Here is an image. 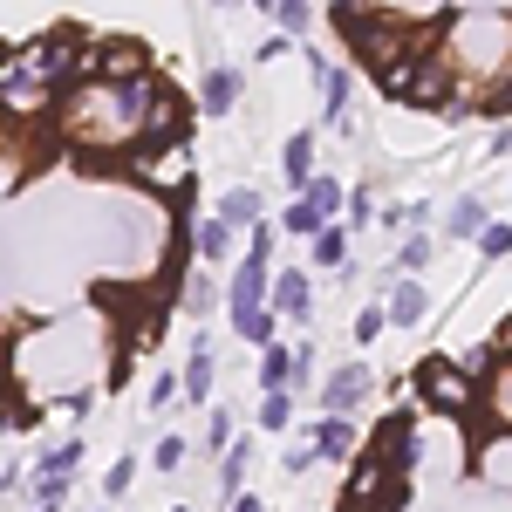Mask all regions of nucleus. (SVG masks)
I'll use <instances>...</instances> for the list:
<instances>
[{
    "label": "nucleus",
    "mask_w": 512,
    "mask_h": 512,
    "mask_svg": "<svg viewBox=\"0 0 512 512\" xmlns=\"http://www.w3.org/2000/svg\"><path fill=\"white\" fill-rule=\"evenodd\" d=\"M403 103H417V110H444V103H451V62H444V55H417V76H410V96H403Z\"/></svg>",
    "instance_id": "6"
},
{
    "label": "nucleus",
    "mask_w": 512,
    "mask_h": 512,
    "mask_svg": "<svg viewBox=\"0 0 512 512\" xmlns=\"http://www.w3.org/2000/svg\"><path fill=\"white\" fill-rule=\"evenodd\" d=\"M267 14H274L280 41H294V35H308V28H315V7H308V0H274Z\"/></svg>",
    "instance_id": "17"
},
{
    "label": "nucleus",
    "mask_w": 512,
    "mask_h": 512,
    "mask_svg": "<svg viewBox=\"0 0 512 512\" xmlns=\"http://www.w3.org/2000/svg\"><path fill=\"white\" fill-rule=\"evenodd\" d=\"M417 396H424L431 410H444V417H465V424L485 410V383H472V376H465L458 362H444V355L417 362Z\"/></svg>",
    "instance_id": "2"
},
{
    "label": "nucleus",
    "mask_w": 512,
    "mask_h": 512,
    "mask_svg": "<svg viewBox=\"0 0 512 512\" xmlns=\"http://www.w3.org/2000/svg\"><path fill=\"white\" fill-rule=\"evenodd\" d=\"M424 315H431V294H424L417 280H396V287H390V308H383V321H390V328H410V321H424Z\"/></svg>",
    "instance_id": "10"
},
{
    "label": "nucleus",
    "mask_w": 512,
    "mask_h": 512,
    "mask_svg": "<svg viewBox=\"0 0 512 512\" xmlns=\"http://www.w3.org/2000/svg\"><path fill=\"white\" fill-rule=\"evenodd\" d=\"M178 390H185V403H205V396H212V349H205V342L192 349V369H185Z\"/></svg>",
    "instance_id": "21"
},
{
    "label": "nucleus",
    "mask_w": 512,
    "mask_h": 512,
    "mask_svg": "<svg viewBox=\"0 0 512 512\" xmlns=\"http://www.w3.org/2000/svg\"><path fill=\"white\" fill-rule=\"evenodd\" d=\"M444 233H451V239H478V233H485V205H478V198H458Z\"/></svg>",
    "instance_id": "23"
},
{
    "label": "nucleus",
    "mask_w": 512,
    "mask_h": 512,
    "mask_svg": "<svg viewBox=\"0 0 512 512\" xmlns=\"http://www.w3.org/2000/svg\"><path fill=\"white\" fill-rule=\"evenodd\" d=\"M383 472H390V465H383V451H362V458H355V472H349V492H342V506L369 512V499L383 492Z\"/></svg>",
    "instance_id": "9"
},
{
    "label": "nucleus",
    "mask_w": 512,
    "mask_h": 512,
    "mask_svg": "<svg viewBox=\"0 0 512 512\" xmlns=\"http://www.w3.org/2000/svg\"><path fill=\"white\" fill-rule=\"evenodd\" d=\"M280 178L294 185V192H308L315 185V137L301 130V137H287V151H280Z\"/></svg>",
    "instance_id": "11"
},
{
    "label": "nucleus",
    "mask_w": 512,
    "mask_h": 512,
    "mask_svg": "<svg viewBox=\"0 0 512 512\" xmlns=\"http://www.w3.org/2000/svg\"><path fill=\"white\" fill-rule=\"evenodd\" d=\"M246 219H260V192H246V185H239V192H226L219 198V226H246Z\"/></svg>",
    "instance_id": "22"
},
{
    "label": "nucleus",
    "mask_w": 512,
    "mask_h": 512,
    "mask_svg": "<svg viewBox=\"0 0 512 512\" xmlns=\"http://www.w3.org/2000/svg\"><path fill=\"white\" fill-rule=\"evenodd\" d=\"M342 512H355V506H342Z\"/></svg>",
    "instance_id": "40"
},
{
    "label": "nucleus",
    "mask_w": 512,
    "mask_h": 512,
    "mask_svg": "<svg viewBox=\"0 0 512 512\" xmlns=\"http://www.w3.org/2000/svg\"><path fill=\"white\" fill-rule=\"evenodd\" d=\"M192 253L219 267V260L233 253V226H219V219H205V226H192Z\"/></svg>",
    "instance_id": "15"
},
{
    "label": "nucleus",
    "mask_w": 512,
    "mask_h": 512,
    "mask_svg": "<svg viewBox=\"0 0 512 512\" xmlns=\"http://www.w3.org/2000/svg\"><path fill=\"white\" fill-rule=\"evenodd\" d=\"M178 396H185V390H178V376H171V369H164L158 383H151V410H171V403H178Z\"/></svg>",
    "instance_id": "32"
},
{
    "label": "nucleus",
    "mask_w": 512,
    "mask_h": 512,
    "mask_svg": "<svg viewBox=\"0 0 512 512\" xmlns=\"http://www.w3.org/2000/svg\"><path fill=\"white\" fill-rule=\"evenodd\" d=\"M151 465H158V472H178V465H185V437H164L158 451H151Z\"/></svg>",
    "instance_id": "31"
},
{
    "label": "nucleus",
    "mask_w": 512,
    "mask_h": 512,
    "mask_svg": "<svg viewBox=\"0 0 512 512\" xmlns=\"http://www.w3.org/2000/svg\"><path fill=\"white\" fill-rule=\"evenodd\" d=\"M171 512H192V506H171Z\"/></svg>",
    "instance_id": "39"
},
{
    "label": "nucleus",
    "mask_w": 512,
    "mask_h": 512,
    "mask_svg": "<svg viewBox=\"0 0 512 512\" xmlns=\"http://www.w3.org/2000/svg\"><path fill=\"white\" fill-rule=\"evenodd\" d=\"M301 205H308V212H315L321 226H335V212H349V192H342V185H335V178H321V171H315V185H308V192H301Z\"/></svg>",
    "instance_id": "14"
},
{
    "label": "nucleus",
    "mask_w": 512,
    "mask_h": 512,
    "mask_svg": "<svg viewBox=\"0 0 512 512\" xmlns=\"http://www.w3.org/2000/svg\"><path fill=\"white\" fill-rule=\"evenodd\" d=\"M369 212H376V205H369V192H349V219H355V226H369Z\"/></svg>",
    "instance_id": "37"
},
{
    "label": "nucleus",
    "mask_w": 512,
    "mask_h": 512,
    "mask_svg": "<svg viewBox=\"0 0 512 512\" xmlns=\"http://www.w3.org/2000/svg\"><path fill=\"white\" fill-rule=\"evenodd\" d=\"M403 506H410V478H403V472H383V492L369 499V512H403Z\"/></svg>",
    "instance_id": "25"
},
{
    "label": "nucleus",
    "mask_w": 512,
    "mask_h": 512,
    "mask_svg": "<svg viewBox=\"0 0 512 512\" xmlns=\"http://www.w3.org/2000/svg\"><path fill=\"white\" fill-rule=\"evenodd\" d=\"M308 253H315V267H328V274H335V267L349 260V226H321V233L308 239Z\"/></svg>",
    "instance_id": "16"
},
{
    "label": "nucleus",
    "mask_w": 512,
    "mask_h": 512,
    "mask_svg": "<svg viewBox=\"0 0 512 512\" xmlns=\"http://www.w3.org/2000/svg\"><path fill=\"white\" fill-rule=\"evenodd\" d=\"M233 512H267V506H260V499H246V492H239V499H233Z\"/></svg>",
    "instance_id": "38"
},
{
    "label": "nucleus",
    "mask_w": 512,
    "mask_h": 512,
    "mask_svg": "<svg viewBox=\"0 0 512 512\" xmlns=\"http://www.w3.org/2000/svg\"><path fill=\"white\" fill-rule=\"evenodd\" d=\"M383 219H390V226H424V219H431V212H424V205H390V212H383Z\"/></svg>",
    "instance_id": "35"
},
{
    "label": "nucleus",
    "mask_w": 512,
    "mask_h": 512,
    "mask_svg": "<svg viewBox=\"0 0 512 512\" xmlns=\"http://www.w3.org/2000/svg\"><path fill=\"white\" fill-rule=\"evenodd\" d=\"M246 465H253V444H226V458H219V485H226V499H239V485H246Z\"/></svg>",
    "instance_id": "20"
},
{
    "label": "nucleus",
    "mask_w": 512,
    "mask_h": 512,
    "mask_svg": "<svg viewBox=\"0 0 512 512\" xmlns=\"http://www.w3.org/2000/svg\"><path fill=\"white\" fill-rule=\"evenodd\" d=\"M233 103H239V69H205V82H198V110L205 117H233Z\"/></svg>",
    "instance_id": "8"
},
{
    "label": "nucleus",
    "mask_w": 512,
    "mask_h": 512,
    "mask_svg": "<svg viewBox=\"0 0 512 512\" xmlns=\"http://www.w3.org/2000/svg\"><path fill=\"white\" fill-rule=\"evenodd\" d=\"M355 451V424L349 417H321V424H308V437H301V458L315 465V458H349Z\"/></svg>",
    "instance_id": "7"
},
{
    "label": "nucleus",
    "mask_w": 512,
    "mask_h": 512,
    "mask_svg": "<svg viewBox=\"0 0 512 512\" xmlns=\"http://www.w3.org/2000/svg\"><path fill=\"white\" fill-rule=\"evenodd\" d=\"M158 89H164V76H144V82H130V89L76 82V89L62 96V137H69V144H89V151H103V144H137L151 103H158Z\"/></svg>",
    "instance_id": "1"
},
{
    "label": "nucleus",
    "mask_w": 512,
    "mask_h": 512,
    "mask_svg": "<svg viewBox=\"0 0 512 512\" xmlns=\"http://www.w3.org/2000/svg\"><path fill=\"white\" fill-rule=\"evenodd\" d=\"M239 328V342H253V349H274V315L260 308V315H246V321H233Z\"/></svg>",
    "instance_id": "28"
},
{
    "label": "nucleus",
    "mask_w": 512,
    "mask_h": 512,
    "mask_svg": "<svg viewBox=\"0 0 512 512\" xmlns=\"http://www.w3.org/2000/svg\"><path fill=\"white\" fill-rule=\"evenodd\" d=\"M485 110H492V117H512V76L499 82V89H492V96H485Z\"/></svg>",
    "instance_id": "36"
},
{
    "label": "nucleus",
    "mask_w": 512,
    "mask_h": 512,
    "mask_svg": "<svg viewBox=\"0 0 512 512\" xmlns=\"http://www.w3.org/2000/svg\"><path fill=\"white\" fill-rule=\"evenodd\" d=\"M287 383H294V355L280 349V342H274V349H260V390L274 396V390H287Z\"/></svg>",
    "instance_id": "19"
},
{
    "label": "nucleus",
    "mask_w": 512,
    "mask_h": 512,
    "mask_svg": "<svg viewBox=\"0 0 512 512\" xmlns=\"http://www.w3.org/2000/svg\"><path fill=\"white\" fill-rule=\"evenodd\" d=\"M410 76H417V55H410V62H390V69H376V89H383L390 103H403V96H410Z\"/></svg>",
    "instance_id": "24"
},
{
    "label": "nucleus",
    "mask_w": 512,
    "mask_h": 512,
    "mask_svg": "<svg viewBox=\"0 0 512 512\" xmlns=\"http://www.w3.org/2000/svg\"><path fill=\"white\" fill-rule=\"evenodd\" d=\"M280 233H294V239H315V233H321V219L308 212V205H301V198H294V205L280 212Z\"/></svg>",
    "instance_id": "27"
},
{
    "label": "nucleus",
    "mask_w": 512,
    "mask_h": 512,
    "mask_svg": "<svg viewBox=\"0 0 512 512\" xmlns=\"http://www.w3.org/2000/svg\"><path fill=\"white\" fill-rule=\"evenodd\" d=\"M69 506V472H35V499L28 512H62Z\"/></svg>",
    "instance_id": "18"
},
{
    "label": "nucleus",
    "mask_w": 512,
    "mask_h": 512,
    "mask_svg": "<svg viewBox=\"0 0 512 512\" xmlns=\"http://www.w3.org/2000/svg\"><path fill=\"white\" fill-rule=\"evenodd\" d=\"M308 308H315V280H308V274H280L274 280V315L301 321Z\"/></svg>",
    "instance_id": "12"
},
{
    "label": "nucleus",
    "mask_w": 512,
    "mask_h": 512,
    "mask_svg": "<svg viewBox=\"0 0 512 512\" xmlns=\"http://www.w3.org/2000/svg\"><path fill=\"white\" fill-rule=\"evenodd\" d=\"M144 151H164V144H185V96L164 82L158 103H151V117H144V137H137Z\"/></svg>",
    "instance_id": "4"
},
{
    "label": "nucleus",
    "mask_w": 512,
    "mask_h": 512,
    "mask_svg": "<svg viewBox=\"0 0 512 512\" xmlns=\"http://www.w3.org/2000/svg\"><path fill=\"white\" fill-rule=\"evenodd\" d=\"M294 424V396L274 390V396H260V431H287Z\"/></svg>",
    "instance_id": "26"
},
{
    "label": "nucleus",
    "mask_w": 512,
    "mask_h": 512,
    "mask_svg": "<svg viewBox=\"0 0 512 512\" xmlns=\"http://www.w3.org/2000/svg\"><path fill=\"white\" fill-rule=\"evenodd\" d=\"M478 253H485V260H506L512 253V226H485V233H478Z\"/></svg>",
    "instance_id": "29"
},
{
    "label": "nucleus",
    "mask_w": 512,
    "mask_h": 512,
    "mask_svg": "<svg viewBox=\"0 0 512 512\" xmlns=\"http://www.w3.org/2000/svg\"><path fill=\"white\" fill-rule=\"evenodd\" d=\"M315 89H321V103H328V123L342 130V110H349V69H335V62H315Z\"/></svg>",
    "instance_id": "13"
},
{
    "label": "nucleus",
    "mask_w": 512,
    "mask_h": 512,
    "mask_svg": "<svg viewBox=\"0 0 512 512\" xmlns=\"http://www.w3.org/2000/svg\"><path fill=\"white\" fill-rule=\"evenodd\" d=\"M355 342H383V308H362L355 315Z\"/></svg>",
    "instance_id": "33"
},
{
    "label": "nucleus",
    "mask_w": 512,
    "mask_h": 512,
    "mask_svg": "<svg viewBox=\"0 0 512 512\" xmlns=\"http://www.w3.org/2000/svg\"><path fill=\"white\" fill-rule=\"evenodd\" d=\"M424 260H431V239L410 233V239H403V267H424Z\"/></svg>",
    "instance_id": "34"
},
{
    "label": "nucleus",
    "mask_w": 512,
    "mask_h": 512,
    "mask_svg": "<svg viewBox=\"0 0 512 512\" xmlns=\"http://www.w3.org/2000/svg\"><path fill=\"white\" fill-rule=\"evenodd\" d=\"M130 178L144 185V192H158V198H171V205H185L192 198V151L185 144H164V151H130Z\"/></svg>",
    "instance_id": "3"
},
{
    "label": "nucleus",
    "mask_w": 512,
    "mask_h": 512,
    "mask_svg": "<svg viewBox=\"0 0 512 512\" xmlns=\"http://www.w3.org/2000/svg\"><path fill=\"white\" fill-rule=\"evenodd\" d=\"M369 390H376V376H369L362 362H342V369L328 376V390H321V410H328V417H355V410L369 403Z\"/></svg>",
    "instance_id": "5"
},
{
    "label": "nucleus",
    "mask_w": 512,
    "mask_h": 512,
    "mask_svg": "<svg viewBox=\"0 0 512 512\" xmlns=\"http://www.w3.org/2000/svg\"><path fill=\"white\" fill-rule=\"evenodd\" d=\"M130 478H137V465H130V458H117V465L103 472V499H123V492H130Z\"/></svg>",
    "instance_id": "30"
}]
</instances>
